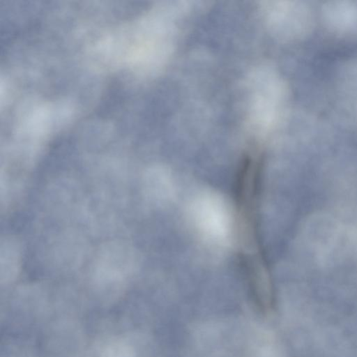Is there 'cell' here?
Wrapping results in <instances>:
<instances>
[{
  "label": "cell",
  "mask_w": 357,
  "mask_h": 357,
  "mask_svg": "<svg viewBox=\"0 0 357 357\" xmlns=\"http://www.w3.org/2000/svg\"><path fill=\"white\" fill-rule=\"evenodd\" d=\"M204 204V208H201V218L203 224L207 227L212 232L218 234H222L225 230V216L218 206L208 203Z\"/></svg>",
  "instance_id": "6da1fadb"
},
{
  "label": "cell",
  "mask_w": 357,
  "mask_h": 357,
  "mask_svg": "<svg viewBox=\"0 0 357 357\" xmlns=\"http://www.w3.org/2000/svg\"><path fill=\"white\" fill-rule=\"evenodd\" d=\"M103 357H135V354L128 345L115 343L106 348Z\"/></svg>",
  "instance_id": "7a4b0ae2"
}]
</instances>
